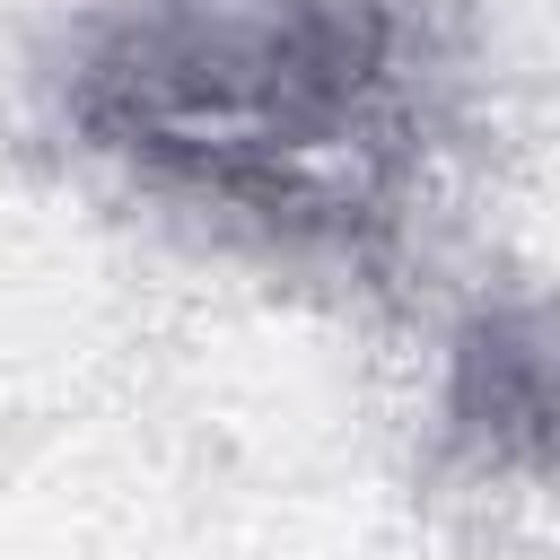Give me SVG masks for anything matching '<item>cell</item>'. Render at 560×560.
Returning <instances> with one entry per match:
<instances>
[{"label":"cell","mask_w":560,"mask_h":560,"mask_svg":"<svg viewBox=\"0 0 560 560\" xmlns=\"http://www.w3.org/2000/svg\"><path fill=\"white\" fill-rule=\"evenodd\" d=\"M446 0H96L44 105L122 192L271 262L385 280L464 131Z\"/></svg>","instance_id":"6da1fadb"},{"label":"cell","mask_w":560,"mask_h":560,"mask_svg":"<svg viewBox=\"0 0 560 560\" xmlns=\"http://www.w3.org/2000/svg\"><path fill=\"white\" fill-rule=\"evenodd\" d=\"M438 438L472 472L542 481V455H551V359H542V306L534 298H481L464 315V332L446 341Z\"/></svg>","instance_id":"7a4b0ae2"}]
</instances>
